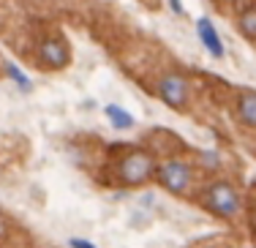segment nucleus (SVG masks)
I'll return each instance as SVG.
<instances>
[{
    "instance_id": "obj_1",
    "label": "nucleus",
    "mask_w": 256,
    "mask_h": 248,
    "mask_svg": "<svg viewBox=\"0 0 256 248\" xmlns=\"http://www.w3.org/2000/svg\"><path fill=\"white\" fill-rule=\"evenodd\" d=\"M156 178H158V183H161V188H166L169 194H174V196H186V194L194 188V169L188 161H180V158L164 161V164L156 169Z\"/></svg>"
},
{
    "instance_id": "obj_2",
    "label": "nucleus",
    "mask_w": 256,
    "mask_h": 248,
    "mask_svg": "<svg viewBox=\"0 0 256 248\" xmlns=\"http://www.w3.org/2000/svg\"><path fill=\"white\" fill-rule=\"evenodd\" d=\"M202 202L210 213L221 216V218H234V216L240 213V194H237L234 186L226 183V180H218V183L207 186Z\"/></svg>"
},
{
    "instance_id": "obj_3",
    "label": "nucleus",
    "mask_w": 256,
    "mask_h": 248,
    "mask_svg": "<svg viewBox=\"0 0 256 248\" xmlns=\"http://www.w3.org/2000/svg\"><path fill=\"white\" fill-rule=\"evenodd\" d=\"M156 158L148 150H131L123 161H120V183L123 186H144L156 174Z\"/></svg>"
},
{
    "instance_id": "obj_4",
    "label": "nucleus",
    "mask_w": 256,
    "mask_h": 248,
    "mask_svg": "<svg viewBox=\"0 0 256 248\" xmlns=\"http://www.w3.org/2000/svg\"><path fill=\"white\" fill-rule=\"evenodd\" d=\"M158 96L166 106L172 110H182L188 104V82L186 76L180 74H166L161 82H158Z\"/></svg>"
},
{
    "instance_id": "obj_5",
    "label": "nucleus",
    "mask_w": 256,
    "mask_h": 248,
    "mask_svg": "<svg viewBox=\"0 0 256 248\" xmlns=\"http://www.w3.org/2000/svg\"><path fill=\"white\" fill-rule=\"evenodd\" d=\"M196 33H199V41L204 44V50L210 52L212 58H224L226 55V50H224V41H221V36H218V30H216V25H212L207 16H199L196 20Z\"/></svg>"
},
{
    "instance_id": "obj_6",
    "label": "nucleus",
    "mask_w": 256,
    "mask_h": 248,
    "mask_svg": "<svg viewBox=\"0 0 256 248\" xmlns=\"http://www.w3.org/2000/svg\"><path fill=\"white\" fill-rule=\"evenodd\" d=\"M38 58L44 60L50 68H60V66L68 63V46L60 38H44L38 44Z\"/></svg>"
},
{
    "instance_id": "obj_7",
    "label": "nucleus",
    "mask_w": 256,
    "mask_h": 248,
    "mask_svg": "<svg viewBox=\"0 0 256 248\" xmlns=\"http://www.w3.org/2000/svg\"><path fill=\"white\" fill-rule=\"evenodd\" d=\"M237 118H240L242 126L248 128H256V93L254 90H246L237 101Z\"/></svg>"
},
{
    "instance_id": "obj_8",
    "label": "nucleus",
    "mask_w": 256,
    "mask_h": 248,
    "mask_svg": "<svg viewBox=\"0 0 256 248\" xmlns=\"http://www.w3.org/2000/svg\"><path fill=\"white\" fill-rule=\"evenodd\" d=\"M106 118H109V123L114 126V128H131L134 126V114L131 112H126V110H120L118 104H106Z\"/></svg>"
},
{
    "instance_id": "obj_9",
    "label": "nucleus",
    "mask_w": 256,
    "mask_h": 248,
    "mask_svg": "<svg viewBox=\"0 0 256 248\" xmlns=\"http://www.w3.org/2000/svg\"><path fill=\"white\" fill-rule=\"evenodd\" d=\"M237 28H240V33L246 36V38L256 41V8H246L240 14V20H237Z\"/></svg>"
},
{
    "instance_id": "obj_10",
    "label": "nucleus",
    "mask_w": 256,
    "mask_h": 248,
    "mask_svg": "<svg viewBox=\"0 0 256 248\" xmlns=\"http://www.w3.org/2000/svg\"><path fill=\"white\" fill-rule=\"evenodd\" d=\"M6 68H8L11 80L16 82V88H20V90H25V93H30V90H33V84H30V80H28V74H25V71H20L14 63H8Z\"/></svg>"
},
{
    "instance_id": "obj_11",
    "label": "nucleus",
    "mask_w": 256,
    "mask_h": 248,
    "mask_svg": "<svg viewBox=\"0 0 256 248\" xmlns=\"http://www.w3.org/2000/svg\"><path fill=\"white\" fill-rule=\"evenodd\" d=\"M68 246H71V248H98V246L90 243V240H82V238H71Z\"/></svg>"
},
{
    "instance_id": "obj_12",
    "label": "nucleus",
    "mask_w": 256,
    "mask_h": 248,
    "mask_svg": "<svg viewBox=\"0 0 256 248\" xmlns=\"http://www.w3.org/2000/svg\"><path fill=\"white\" fill-rule=\"evenodd\" d=\"M166 3H169V8H172L178 16H186V8H182V3H180V0H166Z\"/></svg>"
}]
</instances>
